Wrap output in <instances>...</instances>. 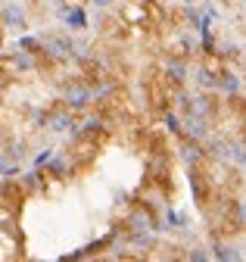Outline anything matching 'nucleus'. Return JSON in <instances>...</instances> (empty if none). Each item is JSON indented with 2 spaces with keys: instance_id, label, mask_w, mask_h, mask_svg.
<instances>
[{
  "instance_id": "nucleus-1",
  "label": "nucleus",
  "mask_w": 246,
  "mask_h": 262,
  "mask_svg": "<svg viewBox=\"0 0 246 262\" xmlns=\"http://www.w3.org/2000/svg\"><path fill=\"white\" fill-rule=\"evenodd\" d=\"M63 100L69 110H84V106L94 103V88L84 84V81H72L63 88Z\"/></svg>"
},
{
  "instance_id": "nucleus-6",
  "label": "nucleus",
  "mask_w": 246,
  "mask_h": 262,
  "mask_svg": "<svg viewBox=\"0 0 246 262\" xmlns=\"http://www.w3.org/2000/svg\"><path fill=\"white\" fill-rule=\"evenodd\" d=\"M165 72H168L171 81H184V78H187V62H184V59H168Z\"/></svg>"
},
{
  "instance_id": "nucleus-10",
  "label": "nucleus",
  "mask_w": 246,
  "mask_h": 262,
  "mask_svg": "<svg viewBox=\"0 0 246 262\" xmlns=\"http://www.w3.org/2000/svg\"><path fill=\"white\" fill-rule=\"evenodd\" d=\"M47 166H50V172H53V175H66V159H63V156H53Z\"/></svg>"
},
{
  "instance_id": "nucleus-8",
  "label": "nucleus",
  "mask_w": 246,
  "mask_h": 262,
  "mask_svg": "<svg viewBox=\"0 0 246 262\" xmlns=\"http://www.w3.org/2000/svg\"><path fill=\"white\" fill-rule=\"evenodd\" d=\"M196 81H200V88H222V75L218 72H209V69H200Z\"/></svg>"
},
{
  "instance_id": "nucleus-7",
  "label": "nucleus",
  "mask_w": 246,
  "mask_h": 262,
  "mask_svg": "<svg viewBox=\"0 0 246 262\" xmlns=\"http://www.w3.org/2000/svg\"><path fill=\"white\" fill-rule=\"evenodd\" d=\"M212 256H215V259H222V262H234V259H243V253H240L237 247H228V244H215Z\"/></svg>"
},
{
  "instance_id": "nucleus-11",
  "label": "nucleus",
  "mask_w": 246,
  "mask_h": 262,
  "mask_svg": "<svg viewBox=\"0 0 246 262\" xmlns=\"http://www.w3.org/2000/svg\"><path fill=\"white\" fill-rule=\"evenodd\" d=\"M50 159H53V150H50V147H44V150H41V153L35 156V169H41V166H47V162H50Z\"/></svg>"
},
{
  "instance_id": "nucleus-14",
  "label": "nucleus",
  "mask_w": 246,
  "mask_h": 262,
  "mask_svg": "<svg viewBox=\"0 0 246 262\" xmlns=\"http://www.w3.org/2000/svg\"><path fill=\"white\" fill-rule=\"evenodd\" d=\"M10 166H13V159L7 156V150H0V178H7V172H10Z\"/></svg>"
},
{
  "instance_id": "nucleus-3",
  "label": "nucleus",
  "mask_w": 246,
  "mask_h": 262,
  "mask_svg": "<svg viewBox=\"0 0 246 262\" xmlns=\"http://www.w3.org/2000/svg\"><path fill=\"white\" fill-rule=\"evenodd\" d=\"M4 25L13 28V31H25L28 28V19H25V7L16 4V0H10V4L4 7Z\"/></svg>"
},
{
  "instance_id": "nucleus-12",
  "label": "nucleus",
  "mask_w": 246,
  "mask_h": 262,
  "mask_svg": "<svg viewBox=\"0 0 246 262\" xmlns=\"http://www.w3.org/2000/svg\"><path fill=\"white\" fill-rule=\"evenodd\" d=\"M7 156H10L13 162H22V159H25V147H22V144H13V147L7 150Z\"/></svg>"
},
{
  "instance_id": "nucleus-15",
  "label": "nucleus",
  "mask_w": 246,
  "mask_h": 262,
  "mask_svg": "<svg viewBox=\"0 0 246 262\" xmlns=\"http://www.w3.org/2000/svg\"><path fill=\"white\" fill-rule=\"evenodd\" d=\"M187 259H193V262H203V259H209V253H206L203 247H193V250L187 253Z\"/></svg>"
},
{
  "instance_id": "nucleus-9",
  "label": "nucleus",
  "mask_w": 246,
  "mask_h": 262,
  "mask_svg": "<svg viewBox=\"0 0 246 262\" xmlns=\"http://www.w3.org/2000/svg\"><path fill=\"white\" fill-rule=\"evenodd\" d=\"M222 91H228V94L240 91V78H237L234 72H222Z\"/></svg>"
},
{
  "instance_id": "nucleus-4",
  "label": "nucleus",
  "mask_w": 246,
  "mask_h": 262,
  "mask_svg": "<svg viewBox=\"0 0 246 262\" xmlns=\"http://www.w3.org/2000/svg\"><path fill=\"white\" fill-rule=\"evenodd\" d=\"M59 16H63V22H66L72 31L87 28V13H84L81 7H59Z\"/></svg>"
},
{
  "instance_id": "nucleus-18",
  "label": "nucleus",
  "mask_w": 246,
  "mask_h": 262,
  "mask_svg": "<svg viewBox=\"0 0 246 262\" xmlns=\"http://www.w3.org/2000/svg\"><path fill=\"white\" fill-rule=\"evenodd\" d=\"M243 259H246V253H243Z\"/></svg>"
},
{
  "instance_id": "nucleus-13",
  "label": "nucleus",
  "mask_w": 246,
  "mask_h": 262,
  "mask_svg": "<svg viewBox=\"0 0 246 262\" xmlns=\"http://www.w3.org/2000/svg\"><path fill=\"white\" fill-rule=\"evenodd\" d=\"M165 125H168L171 135H181V122H178V116H175V113H165Z\"/></svg>"
},
{
  "instance_id": "nucleus-2",
  "label": "nucleus",
  "mask_w": 246,
  "mask_h": 262,
  "mask_svg": "<svg viewBox=\"0 0 246 262\" xmlns=\"http://www.w3.org/2000/svg\"><path fill=\"white\" fill-rule=\"evenodd\" d=\"M44 122H47V128H50V131H56V135H66V131H72V135H75V119H72V110H69V106H66V110L50 113Z\"/></svg>"
},
{
  "instance_id": "nucleus-5",
  "label": "nucleus",
  "mask_w": 246,
  "mask_h": 262,
  "mask_svg": "<svg viewBox=\"0 0 246 262\" xmlns=\"http://www.w3.org/2000/svg\"><path fill=\"white\" fill-rule=\"evenodd\" d=\"M181 159L187 162V166H196V162L203 159V150H200V144H196V141H184V147H181Z\"/></svg>"
},
{
  "instance_id": "nucleus-17",
  "label": "nucleus",
  "mask_w": 246,
  "mask_h": 262,
  "mask_svg": "<svg viewBox=\"0 0 246 262\" xmlns=\"http://www.w3.org/2000/svg\"><path fill=\"white\" fill-rule=\"evenodd\" d=\"M181 4H184V7H193V4H196V0H181Z\"/></svg>"
},
{
  "instance_id": "nucleus-16",
  "label": "nucleus",
  "mask_w": 246,
  "mask_h": 262,
  "mask_svg": "<svg viewBox=\"0 0 246 262\" xmlns=\"http://www.w3.org/2000/svg\"><path fill=\"white\" fill-rule=\"evenodd\" d=\"M112 4H115V0H94V7H97V10H109Z\"/></svg>"
}]
</instances>
